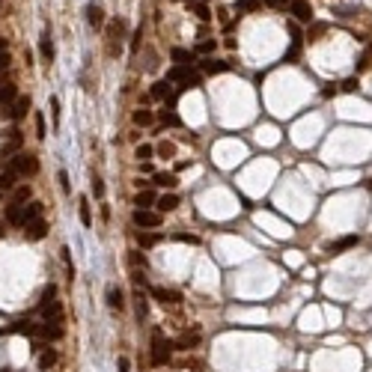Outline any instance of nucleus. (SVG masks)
I'll use <instances>...</instances> for the list:
<instances>
[{
	"label": "nucleus",
	"mask_w": 372,
	"mask_h": 372,
	"mask_svg": "<svg viewBox=\"0 0 372 372\" xmlns=\"http://www.w3.org/2000/svg\"><path fill=\"white\" fill-rule=\"evenodd\" d=\"M167 81H176L179 84V92L197 89V86L203 84V78L197 72H191V66H179V68H173V72H167Z\"/></svg>",
	"instance_id": "1"
},
{
	"label": "nucleus",
	"mask_w": 372,
	"mask_h": 372,
	"mask_svg": "<svg viewBox=\"0 0 372 372\" xmlns=\"http://www.w3.org/2000/svg\"><path fill=\"white\" fill-rule=\"evenodd\" d=\"M170 348H173V342L164 339L161 331H155V334H152V366H167Z\"/></svg>",
	"instance_id": "2"
},
{
	"label": "nucleus",
	"mask_w": 372,
	"mask_h": 372,
	"mask_svg": "<svg viewBox=\"0 0 372 372\" xmlns=\"http://www.w3.org/2000/svg\"><path fill=\"white\" fill-rule=\"evenodd\" d=\"M9 167H15L18 176H36V173H39V161H36L33 155H27V152H18L15 158H12Z\"/></svg>",
	"instance_id": "3"
},
{
	"label": "nucleus",
	"mask_w": 372,
	"mask_h": 372,
	"mask_svg": "<svg viewBox=\"0 0 372 372\" xmlns=\"http://www.w3.org/2000/svg\"><path fill=\"white\" fill-rule=\"evenodd\" d=\"M39 313H42V319L48 321V324H63V304L57 298L54 301H42Z\"/></svg>",
	"instance_id": "4"
},
{
	"label": "nucleus",
	"mask_w": 372,
	"mask_h": 372,
	"mask_svg": "<svg viewBox=\"0 0 372 372\" xmlns=\"http://www.w3.org/2000/svg\"><path fill=\"white\" fill-rule=\"evenodd\" d=\"M134 223L143 229H155L161 226V212H149V208H137L134 212Z\"/></svg>",
	"instance_id": "5"
},
{
	"label": "nucleus",
	"mask_w": 372,
	"mask_h": 372,
	"mask_svg": "<svg viewBox=\"0 0 372 372\" xmlns=\"http://www.w3.org/2000/svg\"><path fill=\"white\" fill-rule=\"evenodd\" d=\"M122 33H125V21L122 18H113L110 21V30H107V42H110L107 51H110V57H117V42L122 39Z\"/></svg>",
	"instance_id": "6"
},
{
	"label": "nucleus",
	"mask_w": 372,
	"mask_h": 372,
	"mask_svg": "<svg viewBox=\"0 0 372 372\" xmlns=\"http://www.w3.org/2000/svg\"><path fill=\"white\" fill-rule=\"evenodd\" d=\"M42 208H45V205L36 203V200H33V203H27V205H21V229H24L30 220H39V218H42Z\"/></svg>",
	"instance_id": "7"
},
{
	"label": "nucleus",
	"mask_w": 372,
	"mask_h": 372,
	"mask_svg": "<svg viewBox=\"0 0 372 372\" xmlns=\"http://www.w3.org/2000/svg\"><path fill=\"white\" fill-rule=\"evenodd\" d=\"M289 12L298 18V21H313V6L307 0H292L289 3Z\"/></svg>",
	"instance_id": "8"
},
{
	"label": "nucleus",
	"mask_w": 372,
	"mask_h": 372,
	"mask_svg": "<svg viewBox=\"0 0 372 372\" xmlns=\"http://www.w3.org/2000/svg\"><path fill=\"white\" fill-rule=\"evenodd\" d=\"M24 232H27V238H30V241H39V238L48 236V223H45V218L30 220V223L24 226Z\"/></svg>",
	"instance_id": "9"
},
{
	"label": "nucleus",
	"mask_w": 372,
	"mask_h": 372,
	"mask_svg": "<svg viewBox=\"0 0 372 372\" xmlns=\"http://www.w3.org/2000/svg\"><path fill=\"white\" fill-rule=\"evenodd\" d=\"M152 298H155V301H161V304H179V301H182V295H179V292L164 289V286H152Z\"/></svg>",
	"instance_id": "10"
},
{
	"label": "nucleus",
	"mask_w": 372,
	"mask_h": 372,
	"mask_svg": "<svg viewBox=\"0 0 372 372\" xmlns=\"http://www.w3.org/2000/svg\"><path fill=\"white\" fill-rule=\"evenodd\" d=\"M86 21H89V27H96V30L104 27V9L99 3H89V6H86Z\"/></svg>",
	"instance_id": "11"
},
{
	"label": "nucleus",
	"mask_w": 372,
	"mask_h": 372,
	"mask_svg": "<svg viewBox=\"0 0 372 372\" xmlns=\"http://www.w3.org/2000/svg\"><path fill=\"white\" fill-rule=\"evenodd\" d=\"M36 334H39L42 339H51V342H57V339H63V328H60V324H48V321H45V324H36Z\"/></svg>",
	"instance_id": "12"
},
{
	"label": "nucleus",
	"mask_w": 372,
	"mask_h": 372,
	"mask_svg": "<svg viewBox=\"0 0 372 372\" xmlns=\"http://www.w3.org/2000/svg\"><path fill=\"white\" fill-rule=\"evenodd\" d=\"M27 113H30V96H18L15 102H12L9 117H12V119H24Z\"/></svg>",
	"instance_id": "13"
},
{
	"label": "nucleus",
	"mask_w": 372,
	"mask_h": 372,
	"mask_svg": "<svg viewBox=\"0 0 372 372\" xmlns=\"http://www.w3.org/2000/svg\"><path fill=\"white\" fill-rule=\"evenodd\" d=\"M197 345H200V334H197V331H194V334L188 331V334H182V337L173 342V348H182V352H191V348H197Z\"/></svg>",
	"instance_id": "14"
},
{
	"label": "nucleus",
	"mask_w": 372,
	"mask_h": 372,
	"mask_svg": "<svg viewBox=\"0 0 372 372\" xmlns=\"http://www.w3.org/2000/svg\"><path fill=\"white\" fill-rule=\"evenodd\" d=\"M357 241H360L357 236H345V238H339V241H331V244H328V253H342V250L355 247Z\"/></svg>",
	"instance_id": "15"
},
{
	"label": "nucleus",
	"mask_w": 372,
	"mask_h": 372,
	"mask_svg": "<svg viewBox=\"0 0 372 372\" xmlns=\"http://www.w3.org/2000/svg\"><path fill=\"white\" fill-rule=\"evenodd\" d=\"M200 68L205 75H223V72H229V63H223V60H203Z\"/></svg>",
	"instance_id": "16"
},
{
	"label": "nucleus",
	"mask_w": 372,
	"mask_h": 372,
	"mask_svg": "<svg viewBox=\"0 0 372 372\" xmlns=\"http://www.w3.org/2000/svg\"><path fill=\"white\" fill-rule=\"evenodd\" d=\"M107 304H110V310H125V295H122L119 286L107 289Z\"/></svg>",
	"instance_id": "17"
},
{
	"label": "nucleus",
	"mask_w": 372,
	"mask_h": 372,
	"mask_svg": "<svg viewBox=\"0 0 372 372\" xmlns=\"http://www.w3.org/2000/svg\"><path fill=\"white\" fill-rule=\"evenodd\" d=\"M15 182H18L15 167H6L3 173H0V191H12V188H15Z\"/></svg>",
	"instance_id": "18"
},
{
	"label": "nucleus",
	"mask_w": 372,
	"mask_h": 372,
	"mask_svg": "<svg viewBox=\"0 0 372 372\" xmlns=\"http://www.w3.org/2000/svg\"><path fill=\"white\" fill-rule=\"evenodd\" d=\"M39 54H42V60H45L48 66L54 63V42H51V36L48 33L42 36V42H39Z\"/></svg>",
	"instance_id": "19"
},
{
	"label": "nucleus",
	"mask_w": 372,
	"mask_h": 372,
	"mask_svg": "<svg viewBox=\"0 0 372 372\" xmlns=\"http://www.w3.org/2000/svg\"><path fill=\"white\" fill-rule=\"evenodd\" d=\"M179 205V197L170 191V194H164V197H158V212H173Z\"/></svg>",
	"instance_id": "20"
},
{
	"label": "nucleus",
	"mask_w": 372,
	"mask_h": 372,
	"mask_svg": "<svg viewBox=\"0 0 372 372\" xmlns=\"http://www.w3.org/2000/svg\"><path fill=\"white\" fill-rule=\"evenodd\" d=\"M134 301H137V321H143V319H146V313H149V304H146L143 289H137V292H134Z\"/></svg>",
	"instance_id": "21"
},
{
	"label": "nucleus",
	"mask_w": 372,
	"mask_h": 372,
	"mask_svg": "<svg viewBox=\"0 0 372 372\" xmlns=\"http://www.w3.org/2000/svg\"><path fill=\"white\" fill-rule=\"evenodd\" d=\"M155 185H161V188H173L179 185V179H176V173H155Z\"/></svg>",
	"instance_id": "22"
},
{
	"label": "nucleus",
	"mask_w": 372,
	"mask_h": 372,
	"mask_svg": "<svg viewBox=\"0 0 372 372\" xmlns=\"http://www.w3.org/2000/svg\"><path fill=\"white\" fill-rule=\"evenodd\" d=\"M15 99H18L15 84H3L0 86V104H9V102H15Z\"/></svg>",
	"instance_id": "23"
},
{
	"label": "nucleus",
	"mask_w": 372,
	"mask_h": 372,
	"mask_svg": "<svg viewBox=\"0 0 372 372\" xmlns=\"http://www.w3.org/2000/svg\"><path fill=\"white\" fill-rule=\"evenodd\" d=\"M78 205H81V208H78V212H81V223H84V226H92V212H89V200H86V197H81V200H78Z\"/></svg>",
	"instance_id": "24"
},
{
	"label": "nucleus",
	"mask_w": 372,
	"mask_h": 372,
	"mask_svg": "<svg viewBox=\"0 0 372 372\" xmlns=\"http://www.w3.org/2000/svg\"><path fill=\"white\" fill-rule=\"evenodd\" d=\"M170 54H173V60H176L179 66H191V63H194V54L185 51V48H173Z\"/></svg>",
	"instance_id": "25"
},
{
	"label": "nucleus",
	"mask_w": 372,
	"mask_h": 372,
	"mask_svg": "<svg viewBox=\"0 0 372 372\" xmlns=\"http://www.w3.org/2000/svg\"><path fill=\"white\" fill-rule=\"evenodd\" d=\"M6 220H9L12 226H18V229H21V205H15V203L6 205Z\"/></svg>",
	"instance_id": "26"
},
{
	"label": "nucleus",
	"mask_w": 372,
	"mask_h": 372,
	"mask_svg": "<svg viewBox=\"0 0 372 372\" xmlns=\"http://www.w3.org/2000/svg\"><path fill=\"white\" fill-rule=\"evenodd\" d=\"M155 122V113L152 110H143V107H140V110H134V125H143V128H146V125H152Z\"/></svg>",
	"instance_id": "27"
},
{
	"label": "nucleus",
	"mask_w": 372,
	"mask_h": 372,
	"mask_svg": "<svg viewBox=\"0 0 372 372\" xmlns=\"http://www.w3.org/2000/svg\"><path fill=\"white\" fill-rule=\"evenodd\" d=\"M152 203H155V194H152V191H140V194L134 197V205H137V208H149Z\"/></svg>",
	"instance_id": "28"
},
{
	"label": "nucleus",
	"mask_w": 372,
	"mask_h": 372,
	"mask_svg": "<svg viewBox=\"0 0 372 372\" xmlns=\"http://www.w3.org/2000/svg\"><path fill=\"white\" fill-rule=\"evenodd\" d=\"M158 241H161L158 232H137V244H140V247H152V244H158Z\"/></svg>",
	"instance_id": "29"
},
{
	"label": "nucleus",
	"mask_w": 372,
	"mask_h": 372,
	"mask_svg": "<svg viewBox=\"0 0 372 372\" xmlns=\"http://www.w3.org/2000/svg\"><path fill=\"white\" fill-rule=\"evenodd\" d=\"M369 68H372V45L357 57V72H369Z\"/></svg>",
	"instance_id": "30"
},
{
	"label": "nucleus",
	"mask_w": 372,
	"mask_h": 372,
	"mask_svg": "<svg viewBox=\"0 0 372 372\" xmlns=\"http://www.w3.org/2000/svg\"><path fill=\"white\" fill-rule=\"evenodd\" d=\"M259 6H262V0H236L238 12H256Z\"/></svg>",
	"instance_id": "31"
},
{
	"label": "nucleus",
	"mask_w": 372,
	"mask_h": 372,
	"mask_svg": "<svg viewBox=\"0 0 372 372\" xmlns=\"http://www.w3.org/2000/svg\"><path fill=\"white\" fill-rule=\"evenodd\" d=\"M158 117H161V122H164V125H173V128H176V125H182L179 113H173V110H167V107H164V110H161Z\"/></svg>",
	"instance_id": "32"
},
{
	"label": "nucleus",
	"mask_w": 372,
	"mask_h": 372,
	"mask_svg": "<svg viewBox=\"0 0 372 372\" xmlns=\"http://www.w3.org/2000/svg\"><path fill=\"white\" fill-rule=\"evenodd\" d=\"M54 363H57V352L45 348V352L39 355V366H42V369H48V366H54Z\"/></svg>",
	"instance_id": "33"
},
{
	"label": "nucleus",
	"mask_w": 372,
	"mask_h": 372,
	"mask_svg": "<svg viewBox=\"0 0 372 372\" xmlns=\"http://www.w3.org/2000/svg\"><path fill=\"white\" fill-rule=\"evenodd\" d=\"M152 155H155V149L149 146V143H143V146H137V149H134V158L140 161V164H143V161H149Z\"/></svg>",
	"instance_id": "34"
},
{
	"label": "nucleus",
	"mask_w": 372,
	"mask_h": 372,
	"mask_svg": "<svg viewBox=\"0 0 372 372\" xmlns=\"http://www.w3.org/2000/svg\"><path fill=\"white\" fill-rule=\"evenodd\" d=\"M155 152L161 155V158H173V155H176V143L164 140V143H158V146H155Z\"/></svg>",
	"instance_id": "35"
},
{
	"label": "nucleus",
	"mask_w": 372,
	"mask_h": 372,
	"mask_svg": "<svg viewBox=\"0 0 372 372\" xmlns=\"http://www.w3.org/2000/svg\"><path fill=\"white\" fill-rule=\"evenodd\" d=\"M167 92H170V81H158L152 86V99H167Z\"/></svg>",
	"instance_id": "36"
},
{
	"label": "nucleus",
	"mask_w": 372,
	"mask_h": 372,
	"mask_svg": "<svg viewBox=\"0 0 372 372\" xmlns=\"http://www.w3.org/2000/svg\"><path fill=\"white\" fill-rule=\"evenodd\" d=\"M12 331H15V334H24V337H33V334H36V324H30V321H18Z\"/></svg>",
	"instance_id": "37"
},
{
	"label": "nucleus",
	"mask_w": 372,
	"mask_h": 372,
	"mask_svg": "<svg viewBox=\"0 0 372 372\" xmlns=\"http://www.w3.org/2000/svg\"><path fill=\"white\" fill-rule=\"evenodd\" d=\"M36 137H39V140H45V137H48V128H45V117H42V113H36Z\"/></svg>",
	"instance_id": "38"
},
{
	"label": "nucleus",
	"mask_w": 372,
	"mask_h": 372,
	"mask_svg": "<svg viewBox=\"0 0 372 372\" xmlns=\"http://www.w3.org/2000/svg\"><path fill=\"white\" fill-rule=\"evenodd\" d=\"M89 191H92V197H96V200H102V197H104V182L99 179V176L92 179V185H89Z\"/></svg>",
	"instance_id": "39"
},
{
	"label": "nucleus",
	"mask_w": 372,
	"mask_h": 372,
	"mask_svg": "<svg viewBox=\"0 0 372 372\" xmlns=\"http://www.w3.org/2000/svg\"><path fill=\"white\" fill-rule=\"evenodd\" d=\"M24 200H30V188H27V185L15 188V200H12V203H15V205H21Z\"/></svg>",
	"instance_id": "40"
},
{
	"label": "nucleus",
	"mask_w": 372,
	"mask_h": 372,
	"mask_svg": "<svg viewBox=\"0 0 372 372\" xmlns=\"http://www.w3.org/2000/svg\"><path fill=\"white\" fill-rule=\"evenodd\" d=\"M324 30H328V24H313V27H310V33H307V39H310V42H316Z\"/></svg>",
	"instance_id": "41"
},
{
	"label": "nucleus",
	"mask_w": 372,
	"mask_h": 372,
	"mask_svg": "<svg viewBox=\"0 0 372 372\" xmlns=\"http://www.w3.org/2000/svg\"><path fill=\"white\" fill-rule=\"evenodd\" d=\"M51 119H54V125H60V99L57 96L51 99Z\"/></svg>",
	"instance_id": "42"
},
{
	"label": "nucleus",
	"mask_w": 372,
	"mask_h": 372,
	"mask_svg": "<svg viewBox=\"0 0 372 372\" xmlns=\"http://www.w3.org/2000/svg\"><path fill=\"white\" fill-rule=\"evenodd\" d=\"M215 48H218V42H215V39H208V42H200V45H197V51H200V54H208V51H215Z\"/></svg>",
	"instance_id": "43"
},
{
	"label": "nucleus",
	"mask_w": 372,
	"mask_h": 372,
	"mask_svg": "<svg viewBox=\"0 0 372 372\" xmlns=\"http://www.w3.org/2000/svg\"><path fill=\"white\" fill-rule=\"evenodd\" d=\"M194 12L203 18V21H208V18H212V15H208V6H205V3H194Z\"/></svg>",
	"instance_id": "44"
},
{
	"label": "nucleus",
	"mask_w": 372,
	"mask_h": 372,
	"mask_svg": "<svg viewBox=\"0 0 372 372\" xmlns=\"http://www.w3.org/2000/svg\"><path fill=\"white\" fill-rule=\"evenodd\" d=\"M357 78H348V81H345V84H342V92H357Z\"/></svg>",
	"instance_id": "45"
},
{
	"label": "nucleus",
	"mask_w": 372,
	"mask_h": 372,
	"mask_svg": "<svg viewBox=\"0 0 372 372\" xmlns=\"http://www.w3.org/2000/svg\"><path fill=\"white\" fill-rule=\"evenodd\" d=\"M9 63H12L9 51H0V72H6V68H9Z\"/></svg>",
	"instance_id": "46"
},
{
	"label": "nucleus",
	"mask_w": 372,
	"mask_h": 372,
	"mask_svg": "<svg viewBox=\"0 0 372 372\" xmlns=\"http://www.w3.org/2000/svg\"><path fill=\"white\" fill-rule=\"evenodd\" d=\"M57 298V286H45V292H42V301H54Z\"/></svg>",
	"instance_id": "47"
},
{
	"label": "nucleus",
	"mask_w": 372,
	"mask_h": 372,
	"mask_svg": "<svg viewBox=\"0 0 372 372\" xmlns=\"http://www.w3.org/2000/svg\"><path fill=\"white\" fill-rule=\"evenodd\" d=\"M182 366H185V369H203V363H200V360H194V357L182 360Z\"/></svg>",
	"instance_id": "48"
},
{
	"label": "nucleus",
	"mask_w": 372,
	"mask_h": 372,
	"mask_svg": "<svg viewBox=\"0 0 372 372\" xmlns=\"http://www.w3.org/2000/svg\"><path fill=\"white\" fill-rule=\"evenodd\" d=\"M131 265H137V268H146V256H140V253H131Z\"/></svg>",
	"instance_id": "49"
},
{
	"label": "nucleus",
	"mask_w": 372,
	"mask_h": 372,
	"mask_svg": "<svg viewBox=\"0 0 372 372\" xmlns=\"http://www.w3.org/2000/svg\"><path fill=\"white\" fill-rule=\"evenodd\" d=\"M176 238H179V241H188V244H197V241H200V238H197V236H191V232H179Z\"/></svg>",
	"instance_id": "50"
},
{
	"label": "nucleus",
	"mask_w": 372,
	"mask_h": 372,
	"mask_svg": "<svg viewBox=\"0 0 372 372\" xmlns=\"http://www.w3.org/2000/svg\"><path fill=\"white\" fill-rule=\"evenodd\" d=\"M140 39H143V27H140V30L134 33V42H131V51H137V48H140Z\"/></svg>",
	"instance_id": "51"
},
{
	"label": "nucleus",
	"mask_w": 372,
	"mask_h": 372,
	"mask_svg": "<svg viewBox=\"0 0 372 372\" xmlns=\"http://www.w3.org/2000/svg\"><path fill=\"white\" fill-rule=\"evenodd\" d=\"M265 6H274V9H280V6H286V0H262Z\"/></svg>",
	"instance_id": "52"
},
{
	"label": "nucleus",
	"mask_w": 372,
	"mask_h": 372,
	"mask_svg": "<svg viewBox=\"0 0 372 372\" xmlns=\"http://www.w3.org/2000/svg\"><path fill=\"white\" fill-rule=\"evenodd\" d=\"M57 179H60V185H63V191H68V176L63 173V170H60V176H57Z\"/></svg>",
	"instance_id": "53"
},
{
	"label": "nucleus",
	"mask_w": 372,
	"mask_h": 372,
	"mask_svg": "<svg viewBox=\"0 0 372 372\" xmlns=\"http://www.w3.org/2000/svg\"><path fill=\"white\" fill-rule=\"evenodd\" d=\"M119 372H128V360L125 357H119Z\"/></svg>",
	"instance_id": "54"
},
{
	"label": "nucleus",
	"mask_w": 372,
	"mask_h": 372,
	"mask_svg": "<svg viewBox=\"0 0 372 372\" xmlns=\"http://www.w3.org/2000/svg\"><path fill=\"white\" fill-rule=\"evenodd\" d=\"M0 51H6V39H0Z\"/></svg>",
	"instance_id": "55"
}]
</instances>
